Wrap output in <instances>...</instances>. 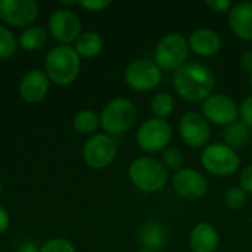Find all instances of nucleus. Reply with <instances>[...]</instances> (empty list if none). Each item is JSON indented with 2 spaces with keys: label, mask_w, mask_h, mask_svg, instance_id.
<instances>
[{
  "label": "nucleus",
  "mask_w": 252,
  "mask_h": 252,
  "mask_svg": "<svg viewBox=\"0 0 252 252\" xmlns=\"http://www.w3.org/2000/svg\"><path fill=\"white\" fill-rule=\"evenodd\" d=\"M137 252H152V251H148V250H140V251Z\"/></svg>",
  "instance_id": "e433bc0d"
},
{
  "label": "nucleus",
  "mask_w": 252,
  "mask_h": 252,
  "mask_svg": "<svg viewBox=\"0 0 252 252\" xmlns=\"http://www.w3.org/2000/svg\"><path fill=\"white\" fill-rule=\"evenodd\" d=\"M247 199H248V193L241 188V186H235V188H230L226 193H224V205L229 208V210H241L245 207L247 204Z\"/></svg>",
  "instance_id": "bb28decb"
},
{
  "label": "nucleus",
  "mask_w": 252,
  "mask_h": 252,
  "mask_svg": "<svg viewBox=\"0 0 252 252\" xmlns=\"http://www.w3.org/2000/svg\"><path fill=\"white\" fill-rule=\"evenodd\" d=\"M46 43H47V32L44 28L37 27V25H31V27L24 28L21 31V34L18 35L19 47H22L27 52L40 50L46 46Z\"/></svg>",
  "instance_id": "412c9836"
},
{
  "label": "nucleus",
  "mask_w": 252,
  "mask_h": 252,
  "mask_svg": "<svg viewBox=\"0 0 252 252\" xmlns=\"http://www.w3.org/2000/svg\"><path fill=\"white\" fill-rule=\"evenodd\" d=\"M251 87H252V72H251Z\"/></svg>",
  "instance_id": "4c0bfd02"
},
{
  "label": "nucleus",
  "mask_w": 252,
  "mask_h": 252,
  "mask_svg": "<svg viewBox=\"0 0 252 252\" xmlns=\"http://www.w3.org/2000/svg\"><path fill=\"white\" fill-rule=\"evenodd\" d=\"M250 137H251L250 127H247L242 121L241 123L236 121V123L227 126L223 131V139H224L226 145L235 151H236V148L247 146L250 142Z\"/></svg>",
  "instance_id": "4be33fe9"
},
{
  "label": "nucleus",
  "mask_w": 252,
  "mask_h": 252,
  "mask_svg": "<svg viewBox=\"0 0 252 252\" xmlns=\"http://www.w3.org/2000/svg\"><path fill=\"white\" fill-rule=\"evenodd\" d=\"M229 25L233 34L245 41H252V1H239L229 10Z\"/></svg>",
  "instance_id": "f3484780"
},
{
  "label": "nucleus",
  "mask_w": 252,
  "mask_h": 252,
  "mask_svg": "<svg viewBox=\"0 0 252 252\" xmlns=\"http://www.w3.org/2000/svg\"><path fill=\"white\" fill-rule=\"evenodd\" d=\"M151 111L155 115V118L165 120L168 118L174 111V99L170 93H158L151 100Z\"/></svg>",
  "instance_id": "b1692460"
},
{
  "label": "nucleus",
  "mask_w": 252,
  "mask_h": 252,
  "mask_svg": "<svg viewBox=\"0 0 252 252\" xmlns=\"http://www.w3.org/2000/svg\"><path fill=\"white\" fill-rule=\"evenodd\" d=\"M168 241V229L164 223L158 220H149L143 223L139 229V242L143 250L161 251Z\"/></svg>",
  "instance_id": "6ab92c4d"
},
{
  "label": "nucleus",
  "mask_w": 252,
  "mask_h": 252,
  "mask_svg": "<svg viewBox=\"0 0 252 252\" xmlns=\"http://www.w3.org/2000/svg\"><path fill=\"white\" fill-rule=\"evenodd\" d=\"M16 252H40V248L32 242H24L18 247Z\"/></svg>",
  "instance_id": "72a5a7b5"
},
{
  "label": "nucleus",
  "mask_w": 252,
  "mask_h": 252,
  "mask_svg": "<svg viewBox=\"0 0 252 252\" xmlns=\"http://www.w3.org/2000/svg\"><path fill=\"white\" fill-rule=\"evenodd\" d=\"M174 192L189 201L201 199L208 190L207 179L193 168H182L171 177Z\"/></svg>",
  "instance_id": "4468645a"
},
{
  "label": "nucleus",
  "mask_w": 252,
  "mask_h": 252,
  "mask_svg": "<svg viewBox=\"0 0 252 252\" xmlns=\"http://www.w3.org/2000/svg\"><path fill=\"white\" fill-rule=\"evenodd\" d=\"M189 50L193 52L198 56L210 58L220 52L223 40L220 34L211 28H199L193 31L188 40Z\"/></svg>",
  "instance_id": "dca6fc26"
},
{
  "label": "nucleus",
  "mask_w": 252,
  "mask_h": 252,
  "mask_svg": "<svg viewBox=\"0 0 252 252\" xmlns=\"http://www.w3.org/2000/svg\"><path fill=\"white\" fill-rule=\"evenodd\" d=\"M174 89L180 97L188 102H204L216 87L213 71L198 62L185 63L174 72Z\"/></svg>",
  "instance_id": "f257e3e1"
},
{
  "label": "nucleus",
  "mask_w": 252,
  "mask_h": 252,
  "mask_svg": "<svg viewBox=\"0 0 252 252\" xmlns=\"http://www.w3.org/2000/svg\"><path fill=\"white\" fill-rule=\"evenodd\" d=\"M18 47L15 35L3 25H0V61L9 59Z\"/></svg>",
  "instance_id": "393cba45"
},
{
  "label": "nucleus",
  "mask_w": 252,
  "mask_h": 252,
  "mask_svg": "<svg viewBox=\"0 0 252 252\" xmlns=\"http://www.w3.org/2000/svg\"><path fill=\"white\" fill-rule=\"evenodd\" d=\"M205 6L214 13H223V12L230 10L233 4L230 0H207Z\"/></svg>",
  "instance_id": "7c9ffc66"
},
{
  "label": "nucleus",
  "mask_w": 252,
  "mask_h": 252,
  "mask_svg": "<svg viewBox=\"0 0 252 252\" xmlns=\"http://www.w3.org/2000/svg\"><path fill=\"white\" fill-rule=\"evenodd\" d=\"M83 159L93 170H103L112 164L117 157V143L106 133L93 134L83 146Z\"/></svg>",
  "instance_id": "6e6552de"
},
{
  "label": "nucleus",
  "mask_w": 252,
  "mask_h": 252,
  "mask_svg": "<svg viewBox=\"0 0 252 252\" xmlns=\"http://www.w3.org/2000/svg\"><path fill=\"white\" fill-rule=\"evenodd\" d=\"M9 224H10L9 213L6 211L4 207L0 205V235H3V233L9 229Z\"/></svg>",
  "instance_id": "473e14b6"
},
{
  "label": "nucleus",
  "mask_w": 252,
  "mask_h": 252,
  "mask_svg": "<svg viewBox=\"0 0 252 252\" xmlns=\"http://www.w3.org/2000/svg\"><path fill=\"white\" fill-rule=\"evenodd\" d=\"M81 61L74 47L59 44L53 47L44 61V72L47 78L58 86H68L74 83L80 74Z\"/></svg>",
  "instance_id": "f03ea898"
},
{
  "label": "nucleus",
  "mask_w": 252,
  "mask_h": 252,
  "mask_svg": "<svg viewBox=\"0 0 252 252\" xmlns=\"http://www.w3.org/2000/svg\"><path fill=\"white\" fill-rule=\"evenodd\" d=\"M183 162H185V155H183V152L179 148L170 146V148L162 151V165L167 170L179 171V170L183 168L182 167Z\"/></svg>",
  "instance_id": "a878e982"
},
{
  "label": "nucleus",
  "mask_w": 252,
  "mask_h": 252,
  "mask_svg": "<svg viewBox=\"0 0 252 252\" xmlns=\"http://www.w3.org/2000/svg\"><path fill=\"white\" fill-rule=\"evenodd\" d=\"M201 164L210 174L227 177L239 170L241 157L226 143H213L201 152Z\"/></svg>",
  "instance_id": "423d86ee"
},
{
  "label": "nucleus",
  "mask_w": 252,
  "mask_h": 252,
  "mask_svg": "<svg viewBox=\"0 0 252 252\" xmlns=\"http://www.w3.org/2000/svg\"><path fill=\"white\" fill-rule=\"evenodd\" d=\"M75 52L80 58H96L103 49V38L96 31H84L75 40Z\"/></svg>",
  "instance_id": "aec40b11"
},
{
  "label": "nucleus",
  "mask_w": 252,
  "mask_h": 252,
  "mask_svg": "<svg viewBox=\"0 0 252 252\" xmlns=\"http://www.w3.org/2000/svg\"><path fill=\"white\" fill-rule=\"evenodd\" d=\"M239 114H241V118H242V123L247 126V127H252V96L247 97L241 108H239Z\"/></svg>",
  "instance_id": "c756f323"
},
{
  "label": "nucleus",
  "mask_w": 252,
  "mask_h": 252,
  "mask_svg": "<svg viewBox=\"0 0 252 252\" xmlns=\"http://www.w3.org/2000/svg\"><path fill=\"white\" fill-rule=\"evenodd\" d=\"M72 126L77 133L89 136V134H93L99 128L100 117L90 109H84V111H80L75 114V117L72 120Z\"/></svg>",
  "instance_id": "5701e85b"
},
{
  "label": "nucleus",
  "mask_w": 252,
  "mask_h": 252,
  "mask_svg": "<svg viewBox=\"0 0 252 252\" xmlns=\"http://www.w3.org/2000/svg\"><path fill=\"white\" fill-rule=\"evenodd\" d=\"M1 192H3V185H1V182H0V195H1Z\"/></svg>",
  "instance_id": "c9c22d12"
},
{
  "label": "nucleus",
  "mask_w": 252,
  "mask_h": 252,
  "mask_svg": "<svg viewBox=\"0 0 252 252\" xmlns=\"http://www.w3.org/2000/svg\"><path fill=\"white\" fill-rule=\"evenodd\" d=\"M189 56L188 40L179 32H170L164 35L154 52V62L161 71H177L182 68Z\"/></svg>",
  "instance_id": "39448f33"
},
{
  "label": "nucleus",
  "mask_w": 252,
  "mask_h": 252,
  "mask_svg": "<svg viewBox=\"0 0 252 252\" xmlns=\"http://www.w3.org/2000/svg\"><path fill=\"white\" fill-rule=\"evenodd\" d=\"M136 118L137 109L134 103L126 97H115L105 105L100 114V126L106 134L118 136L130 131Z\"/></svg>",
  "instance_id": "20e7f679"
},
{
  "label": "nucleus",
  "mask_w": 252,
  "mask_h": 252,
  "mask_svg": "<svg viewBox=\"0 0 252 252\" xmlns=\"http://www.w3.org/2000/svg\"><path fill=\"white\" fill-rule=\"evenodd\" d=\"M202 117L217 126H230L239 117V106L226 94H211L202 102Z\"/></svg>",
  "instance_id": "9d476101"
},
{
  "label": "nucleus",
  "mask_w": 252,
  "mask_h": 252,
  "mask_svg": "<svg viewBox=\"0 0 252 252\" xmlns=\"http://www.w3.org/2000/svg\"><path fill=\"white\" fill-rule=\"evenodd\" d=\"M49 32L53 40L69 46L81 34L80 18L69 9H56L49 18Z\"/></svg>",
  "instance_id": "9b49d317"
},
{
  "label": "nucleus",
  "mask_w": 252,
  "mask_h": 252,
  "mask_svg": "<svg viewBox=\"0 0 252 252\" xmlns=\"http://www.w3.org/2000/svg\"><path fill=\"white\" fill-rule=\"evenodd\" d=\"M124 80L136 92H149L158 87L162 80V71L149 59H136L124 71Z\"/></svg>",
  "instance_id": "1a4fd4ad"
},
{
  "label": "nucleus",
  "mask_w": 252,
  "mask_h": 252,
  "mask_svg": "<svg viewBox=\"0 0 252 252\" xmlns=\"http://www.w3.org/2000/svg\"><path fill=\"white\" fill-rule=\"evenodd\" d=\"M50 80L41 69H30L19 81V96L28 103L41 102L49 92Z\"/></svg>",
  "instance_id": "2eb2a0df"
},
{
  "label": "nucleus",
  "mask_w": 252,
  "mask_h": 252,
  "mask_svg": "<svg viewBox=\"0 0 252 252\" xmlns=\"http://www.w3.org/2000/svg\"><path fill=\"white\" fill-rule=\"evenodd\" d=\"M83 9L89 12H102L112 4L111 0H83L78 3Z\"/></svg>",
  "instance_id": "c85d7f7f"
},
{
  "label": "nucleus",
  "mask_w": 252,
  "mask_h": 252,
  "mask_svg": "<svg viewBox=\"0 0 252 252\" xmlns=\"http://www.w3.org/2000/svg\"><path fill=\"white\" fill-rule=\"evenodd\" d=\"M239 182H241V188H242L247 193H251L252 195V164L251 165H247V167L241 171Z\"/></svg>",
  "instance_id": "2f4dec72"
},
{
  "label": "nucleus",
  "mask_w": 252,
  "mask_h": 252,
  "mask_svg": "<svg viewBox=\"0 0 252 252\" xmlns=\"http://www.w3.org/2000/svg\"><path fill=\"white\" fill-rule=\"evenodd\" d=\"M128 177L142 192L155 193L162 190L168 183V170L155 158L140 157L130 164Z\"/></svg>",
  "instance_id": "7ed1b4c3"
},
{
  "label": "nucleus",
  "mask_w": 252,
  "mask_h": 252,
  "mask_svg": "<svg viewBox=\"0 0 252 252\" xmlns=\"http://www.w3.org/2000/svg\"><path fill=\"white\" fill-rule=\"evenodd\" d=\"M241 65L247 69V71H251L252 72V52H245L241 58Z\"/></svg>",
  "instance_id": "f704fd0d"
},
{
  "label": "nucleus",
  "mask_w": 252,
  "mask_h": 252,
  "mask_svg": "<svg viewBox=\"0 0 252 252\" xmlns=\"http://www.w3.org/2000/svg\"><path fill=\"white\" fill-rule=\"evenodd\" d=\"M173 137V128L167 120L151 118L146 120L136 133L137 146L149 154L159 152L168 148Z\"/></svg>",
  "instance_id": "0eeeda50"
},
{
  "label": "nucleus",
  "mask_w": 252,
  "mask_h": 252,
  "mask_svg": "<svg viewBox=\"0 0 252 252\" xmlns=\"http://www.w3.org/2000/svg\"><path fill=\"white\" fill-rule=\"evenodd\" d=\"M40 252H77L72 242L63 238H55L47 241L41 248Z\"/></svg>",
  "instance_id": "cd10ccee"
},
{
  "label": "nucleus",
  "mask_w": 252,
  "mask_h": 252,
  "mask_svg": "<svg viewBox=\"0 0 252 252\" xmlns=\"http://www.w3.org/2000/svg\"><path fill=\"white\" fill-rule=\"evenodd\" d=\"M179 133L183 142L190 148L208 146L211 130L208 121L198 112H186L179 121Z\"/></svg>",
  "instance_id": "f8f14e48"
},
{
  "label": "nucleus",
  "mask_w": 252,
  "mask_h": 252,
  "mask_svg": "<svg viewBox=\"0 0 252 252\" xmlns=\"http://www.w3.org/2000/svg\"><path fill=\"white\" fill-rule=\"evenodd\" d=\"M38 16V4L32 0H0V19L12 27H31Z\"/></svg>",
  "instance_id": "ddd939ff"
},
{
  "label": "nucleus",
  "mask_w": 252,
  "mask_h": 252,
  "mask_svg": "<svg viewBox=\"0 0 252 252\" xmlns=\"http://www.w3.org/2000/svg\"><path fill=\"white\" fill-rule=\"evenodd\" d=\"M220 244V235L217 229L208 223H198L189 236V247L193 252H216Z\"/></svg>",
  "instance_id": "a211bd4d"
}]
</instances>
